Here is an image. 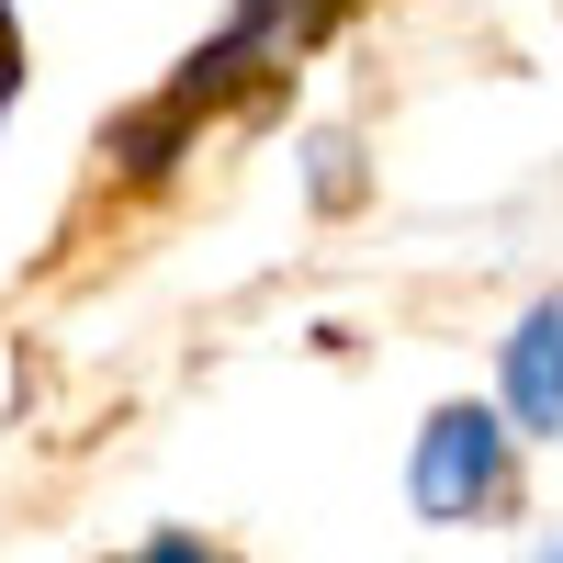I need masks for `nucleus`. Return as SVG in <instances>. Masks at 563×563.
Listing matches in <instances>:
<instances>
[{
  "label": "nucleus",
  "instance_id": "nucleus-2",
  "mask_svg": "<svg viewBox=\"0 0 563 563\" xmlns=\"http://www.w3.org/2000/svg\"><path fill=\"white\" fill-rule=\"evenodd\" d=\"M496 406L519 440H563V294H541L496 350Z\"/></svg>",
  "mask_w": 563,
  "mask_h": 563
},
{
  "label": "nucleus",
  "instance_id": "nucleus-3",
  "mask_svg": "<svg viewBox=\"0 0 563 563\" xmlns=\"http://www.w3.org/2000/svg\"><path fill=\"white\" fill-rule=\"evenodd\" d=\"M192 102H169V90H158V102H135V113H113L102 124V158L124 169V180H169L180 158H192Z\"/></svg>",
  "mask_w": 563,
  "mask_h": 563
},
{
  "label": "nucleus",
  "instance_id": "nucleus-4",
  "mask_svg": "<svg viewBox=\"0 0 563 563\" xmlns=\"http://www.w3.org/2000/svg\"><path fill=\"white\" fill-rule=\"evenodd\" d=\"M305 180H316V203H350L361 192V147L350 135H305Z\"/></svg>",
  "mask_w": 563,
  "mask_h": 563
},
{
  "label": "nucleus",
  "instance_id": "nucleus-5",
  "mask_svg": "<svg viewBox=\"0 0 563 563\" xmlns=\"http://www.w3.org/2000/svg\"><path fill=\"white\" fill-rule=\"evenodd\" d=\"M541 563H563V530H552V541H541Z\"/></svg>",
  "mask_w": 563,
  "mask_h": 563
},
{
  "label": "nucleus",
  "instance_id": "nucleus-1",
  "mask_svg": "<svg viewBox=\"0 0 563 563\" xmlns=\"http://www.w3.org/2000/svg\"><path fill=\"white\" fill-rule=\"evenodd\" d=\"M406 496H417L429 530L496 519V507L519 496V429H507V406H474V395L429 406V429H417V451H406Z\"/></svg>",
  "mask_w": 563,
  "mask_h": 563
}]
</instances>
